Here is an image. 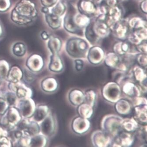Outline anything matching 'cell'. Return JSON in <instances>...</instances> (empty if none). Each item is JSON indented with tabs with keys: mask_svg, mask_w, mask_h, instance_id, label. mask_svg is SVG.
Listing matches in <instances>:
<instances>
[{
	"mask_svg": "<svg viewBox=\"0 0 147 147\" xmlns=\"http://www.w3.org/2000/svg\"><path fill=\"white\" fill-rule=\"evenodd\" d=\"M57 0H41L42 5L45 7H49L55 4Z\"/></svg>",
	"mask_w": 147,
	"mask_h": 147,
	"instance_id": "obj_47",
	"label": "cell"
},
{
	"mask_svg": "<svg viewBox=\"0 0 147 147\" xmlns=\"http://www.w3.org/2000/svg\"><path fill=\"white\" fill-rule=\"evenodd\" d=\"M105 65L109 68L115 69L120 61V57L115 52H109L105 57Z\"/></svg>",
	"mask_w": 147,
	"mask_h": 147,
	"instance_id": "obj_24",
	"label": "cell"
},
{
	"mask_svg": "<svg viewBox=\"0 0 147 147\" xmlns=\"http://www.w3.org/2000/svg\"><path fill=\"white\" fill-rule=\"evenodd\" d=\"M46 20L49 26L52 29H57L60 25V20L58 16L53 14L46 15Z\"/></svg>",
	"mask_w": 147,
	"mask_h": 147,
	"instance_id": "obj_30",
	"label": "cell"
},
{
	"mask_svg": "<svg viewBox=\"0 0 147 147\" xmlns=\"http://www.w3.org/2000/svg\"><path fill=\"white\" fill-rule=\"evenodd\" d=\"M123 119V118L119 115H107L102 119L100 125L101 128L103 131L113 139L123 130L121 127Z\"/></svg>",
	"mask_w": 147,
	"mask_h": 147,
	"instance_id": "obj_2",
	"label": "cell"
},
{
	"mask_svg": "<svg viewBox=\"0 0 147 147\" xmlns=\"http://www.w3.org/2000/svg\"><path fill=\"white\" fill-rule=\"evenodd\" d=\"M4 98L6 100L9 107H13L16 105L18 100L16 94L11 91L6 92L4 95Z\"/></svg>",
	"mask_w": 147,
	"mask_h": 147,
	"instance_id": "obj_35",
	"label": "cell"
},
{
	"mask_svg": "<svg viewBox=\"0 0 147 147\" xmlns=\"http://www.w3.org/2000/svg\"><path fill=\"white\" fill-rule=\"evenodd\" d=\"M147 105L134 107V118L138 123L146 124L147 122Z\"/></svg>",
	"mask_w": 147,
	"mask_h": 147,
	"instance_id": "obj_20",
	"label": "cell"
},
{
	"mask_svg": "<svg viewBox=\"0 0 147 147\" xmlns=\"http://www.w3.org/2000/svg\"><path fill=\"white\" fill-rule=\"evenodd\" d=\"M22 118L18 108L14 106L9 107L3 114L1 125L9 131L16 127Z\"/></svg>",
	"mask_w": 147,
	"mask_h": 147,
	"instance_id": "obj_5",
	"label": "cell"
},
{
	"mask_svg": "<svg viewBox=\"0 0 147 147\" xmlns=\"http://www.w3.org/2000/svg\"><path fill=\"white\" fill-rule=\"evenodd\" d=\"M84 66V62L81 59H76L74 61V67L76 71H82Z\"/></svg>",
	"mask_w": 147,
	"mask_h": 147,
	"instance_id": "obj_46",
	"label": "cell"
},
{
	"mask_svg": "<svg viewBox=\"0 0 147 147\" xmlns=\"http://www.w3.org/2000/svg\"><path fill=\"white\" fill-rule=\"evenodd\" d=\"M113 139L115 140L112 142L111 147H130L133 145L134 142V137L132 133L123 130Z\"/></svg>",
	"mask_w": 147,
	"mask_h": 147,
	"instance_id": "obj_10",
	"label": "cell"
},
{
	"mask_svg": "<svg viewBox=\"0 0 147 147\" xmlns=\"http://www.w3.org/2000/svg\"><path fill=\"white\" fill-rule=\"evenodd\" d=\"M91 127V123L88 119L79 116L73 119L71 124L72 130L74 133L78 135H83L89 131Z\"/></svg>",
	"mask_w": 147,
	"mask_h": 147,
	"instance_id": "obj_8",
	"label": "cell"
},
{
	"mask_svg": "<svg viewBox=\"0 0 147 147\" xmlns=\"http://www.w3.org/2000/svg\"><path fill=\"white\" fill-rule=\"evenodd\" d=\"M40 127V132L43 135L47 137L53 135L56 129V122L51 113H49L47 117L41 121Z\"/></svg>",
	"mask_w": 147,
	"mask_h": 147,
	"instance_id": "obj_11",
	"label": "cell"
},
{
	"mask_svg": "<svg viewBox=\"0 0 147 147\" xmlns=\"http://www.w3.org/2000/svg\"><path fill=\"white\" fill-rule=\"evenodd\" d=\"M147 45L144 46V44H141L138 46L137 49L139 52L142 54H146L147 53Z\"/></svg>",
	"mask_w": 147,
	"mask_h": 147,
	"instance_id": "obj_48",
	"label": "cell"
},
{
	"mask_svg": "<svg viewBox=\"0 0 147 147\" xmlns=\"http://www.w3.org/2000/svg\"><path fill=\"white\" fill-rule=\"evenodd\" d=\"M105 52L102 49L98 46L92 47L88 51L87 59L89 62L93 65H98L104 60Z\"/></svg>",
	"mask_w": 147,
	"mask_h": 147,
	"instance_id": "obj_12",
	"label": "cell"
},
{
	"mask_svg": "<svg viewBox=\"0 0 147 147\" xmlns=\"http://www.w3.org/2000/svg\"><path fill=\"white\" fill-rule=\"evenodd\" d=\"M113 50L115 53L119 56H122L127 53L129 50V45L127 43H118L115 45Z\"/></svg>",
	"mask_w": 147,
	"mask_h": 147,
	"instance_id": "obj_31",
	"label": "cell"
},
{
	"mask_svg": "<svg viewBox=\"0 0 147 147\" xmlns=\"http://www.w3.org/2000/svg\"><path fill=\"white\" fill-rule=\"evenodd\" d=\"M92 144L95 147H107L111 146L113 138L108 134L102 130L94 131L91 135Z\"/></svg>",
	"mask_w": 147,
	"mask_h": 147,
	"instance_id": "obj_6",
	"label": "cell"
},
{
	"mask_svg": "<svg viewBox=\"0 0 147 147\" xmlns=\"http://www.w3.org/2000/svg\"><path fill=\"white\" fill-rule=\"evenodd\" d=\"M121 89L123 93L129 98L141 96L142 93L139 87L131 81L124 83Z\"/></svg>",
	"mask_w": 147,
	"mask_h": 147,
	"instance_id": "obj_14",
	"label": "cell"
},
{
	"mask_svg": "<svg viewBox=\"0 0 147 147\" xmlns=\"http://www.w3.org/2000/svg\"><path fill=\"white\" fill-rule=\"evenodd\" d=\"M41 87L43 91L49 93H52L58 89L59 83L54 77H48L42 81Z\"/></svg>",
	"mask_w": 147,
	"mask_h": 147,
	"instance_id": "obj_18",
	"label": "cell"
},
{
	"mask_svg": "<svg viewBox=\"0 0 147 147\" xmlns=\"http://www.w3.org/2000/svg\"><path fill=\"white\" fill-rule=\"evenodd\" d=\"M3 114H0V124H1V121H2V117H3Z\"/></svg>",
	"mask_w": 147,
	"mask_h": 147,
	"instance_id": "obj_52",
	"label": "cell"
},
{
	"mask_svg": "<svg viewBox=\"0 0 147 147\" xmlns=\"http://www.w3.org/2000/svg\"><path fill=\"white\" fill-rule=\"evenodd\" d=\"M48 140L47 137L43 134H37L31 137L30 147H44L47 146Z\"/></svg>",
	"mask_w": 147,
	"mask_h": 147,
	"instance_id": "obj_25",
	"label": "cell"
},
{
	"mask_svg": "<svg viewBox=\"0 0 147 147\" xmlns=\"http://www.w3.org/2000/svg\"><path fill=\"white\" fill-rule=\"evenodd\" d=\"M10 69L9 64L5 59H0V78L6 79Z\"/></svg>",
	"mask_w": 147,
	"mask_h": 147,
	"instance_id": "obj_33",
	"label": "cell"
},
{
	"mask_svg": "<svg viewBox=\"0 0 147 147\" xmlns=\"http://www.w3.org/2000/svg\"><path fill=\"white\" fill-rule=\"evenodd\" d=\"M24 135V133L22 131L20 130L16 127L8 131L7 137L12 143H14L18 141Z\"/></svg>",
	"mask_w": 147,
	"mask_h": 147,
	"instance_id": "obj_32",
	"label": "cell"
},
{
	"mask_svg": "<svg viewBox=\"0 0 147 147\" xmlns=\"http://www.w3.org/2000/svg\"><path fill=\"white\" fill-rule=\"evenodd\" d=\"M31 137L24 135L20 139L13 143L15 147H30Z\"/></svg>",
	"mask_w": 147,
	"mask_h": 147,
	"instance_id": "obj_36",
	"label": "cell"
},
{
	"mask_svg": "<svg viewBox=\"0 0 147 147\" xmlns=\"http://www.w3.org/2000/svg\"><path fill=\"white\" fill-rule=\"evenodd\" d=\"M97 100V93L93 90H87L84 93V102L94 107L95 105Z\"/></svg>",
	"mask_w": 147,
	"mask_h": 147,
	"instance_id": "obj_28",
	"label": "cell"
},
{
	"mask_svg": "<svg viewBox=\"0 0 147 147\" xmlns=\"http://www.w3.org/2000/svg\"><path fill=\"white\" fill-rule=\"evenodd\" d=\"M1 34V27H0V34Z\"/></svg>",
	"mask_w": 147,
	"mask_h": 147,
	"instance_id": "obj_53",
	"label": "cell"
},
{
	"mask_svg": "<svg viewBox=\"0 0 147 147\" xmlns=\"http://www.w3.org/2000/svg\"><path fill=\"white\" fill-rule=\"evenodd\" d=\"M50 113L49 108L47 105H40L36 108L33 115V119L36 122L43 121Z\"/></svg>",
	"mask_w": 147,
	"mask_h": 147,
	"instance_id": "obj_22",
	"label": "cell"
},
{
	"mask_svg": "<svg viewBox=\"0 0 147 147\" xmlns=\"http://www.w3.org/2000/svg\"><path fill=\"white\" fill-rule=\"evenodd\" d=\"M8 87L11 91L16 94L18 99L22 100L32 98V89L20 81L17 83L10 82Z\"/></svg>",
	"mask_w": 147,
	"mask_h": 147,
	"instance_id": "obj_7",
	"label": "cell"
},
{
	"mask_svg": "<svg viewBox=\"0 0 147 147\" xmlns=\"http://www.w3.org/2000/svg\"><path fill=\"white\" fill-rule=\"evenodd\" d=\"M9 107V104L4 98L0 97V114H3Z\"/></svg>",
	"mask_w": 147,
	"mask_h": 147,
	"instance_id": "obj_43",
	"label": "cell"
},
{
	"mask_svg": "<svg viewBox=\"0 0 147 147\" xmlns=\"http://www.w3.org/2000/svg\"><path fill=\"white\" fill-rule=\"evenodd\" d=\"M61 46V42L58 38H51L49 40L48 47L52 54H58Z\"/></svg>",
	"mask_w": 147,
	"mask_h": 147,
	"instance_id": "obj_29",
	"label": "cell"
},
{
	"mask_svg": "<svg viewBox=\"0 0 147 147\" xmlns=\"http://www.w3.org/2000/svg\"><path fill=\"white\" fill-rule=\"evenodd\" d=\"M26 65L28 69L32 72H39L44 67V60L40 55L34 54L27 59Z\"/></svg>",
	"mask_w": 147,
	"mask_h": 147,
	"instance_id": "obj_13",
	"label": "cell"
},
{
	"mask_svg": "<svg viewBox=\"0 0 147 147\" xmlns=\"http://www.w3.org/2000/svg\"><path fill=\"white\" fill-rule=\"evenodd\" d=\"M88 46L85 41L80 39L70 40L67 42L66 51L70 57L81 59L86 56Z\"/></svg>",
	"mask_w": 147,
	"mask_h": 147,
	"instance_id": "obj_3",
	"label": "cell"
},
{
	"mask_svg": "<svg viewBox=\"0 0 147 147\" xmlns=\"http://www.w3.org/2000/svg\"><path fill=\"white\" fill-rule=\"evenodd\" d=\"M92 25L91 24L88 25V26L87 27L86 31V35L88 39L90 41L92 42H95L96 40V37H95V34L93 31L92 29Z\"/></svg>",
	"mask_w": 147,
	"mask_h": 147,
	"instance_id": "obj_40",
	"label": "cell"
},
{
	"mask_svg": "<svg viewBox=\"0 0 147 147\" xmlns=\"http://www.w3.org/2000/svg\"><path fill=\"white\" fill-rule=\"evenodd\" d=\"M40 132V127L36 121H30L28 127L23 131L24 135L32 137L39 134Z\"/></svg>",
	"mask_w": 147,
	"mask_h": 147,
	"instance_id": "obj_27",
	"label": "cell"
},
{
	"mask_svg": "<svg viewBox=\"0 0 147 147\" xmlns=\"http://www.w3.org/2000/svg\"><path fill=\"white\" fill-rule=\"evenodd\" d=\"M24 76L23 78L27 83H32L35 80V76L33 74V72L29 69H26L23 71Z\"/></svg>",
	"mask_w": 147,
	"mask_h": 147,
	"instance_id": "obj_39",
	"label": "cell"
},
{
	"mask_svg": "<svg viewBox=\"0 0 147 147\" xmlns=\"http://www.w3.org/2000/svg\"><path fill=\"white\" fill-rule=\"evenodd\" d=\"M68 99L72 105L78 106L84 102V93L80 90L75 89L69 93Z\"/></svg>",
	"mask_w": 147,
	"mask_h": 147,
	"instance_id": "obj_17",
	"label": "cell"
},
{
	"mask_svg": "<svg viewBox=\"0 0 147 147\" xmlns=\"http://www.w3.org/2000/svg\"><path fill=\"white\" fill-rule=\"evenodd\" d=\"M41 36H42V38L44 40L48 39V38L49 37V36L48 35V33L45 32V31H44V32H42Z\"/></svg>",
	"mask_w": 147,
	"mask_h": 147,
	"instance_id": "obj_50",
	"label": "cell"
},
{
	"mask_svg": "<svg viewBox=\"0 0 147 147\" xmlns=\"http://www.w3.org/2000/svg\"><path fill=\"white\" fill-rule=\"evenodd\" d=\"M37 15L34 4L28 0L19 2L11 13V19L16 24L26 25L32 22Z\"/></svg>",
	"mask_w": 147,
	"mask_h": 147,
	"instance_id": "obj_1",
	"label": "cell"
},
{
	"mask_svg": "<svg viewBox=\"0 0 147 147\" xmlns=\"http://www.w3.org/2000/svg\"><path fill=\"white\" fill-rule=\"evenodd\" d=\"M122 89L115 81L106 83L102 89V96L107 102L115 104L121 98Z\"/></svg>",
	"mask_w": 147,
	"mask_h": 147,
	"instance_id": "obj_4",
	"label": "cell"
},
{
	"mask_svg": "<svg viewBox=\"0 0 147 147\" xmlns=\"http://www.w3.org/2000/svg\"><path fill=\"white\" fill-rule=\"evenodd\" d=\"M42 12H44V13H46V14H47L48 12H49V11L48 7H43V8L42 9Z\"/></svg>",
	"mask_w": 147,
	"mask_h": 147,
	"instance_id": "obj_51",
	"label": "cell"
},
{
	"mask_svg": "<svg viewBox=\"0 0 147 147\" xmlns=\"http://www.w3.org/2000/svg\"><path fill=\"white\" fill-rule=\"evenodd\" d=\"M11 141L6 136L0 138V147H12Z\"/></svg>",
	"mask_w": 147,
	"mask_h": 147,
	"instance_id": "obj_44",
	"label": "cell"
},
{
	"mask_svg": "<svg viewBox=\"0 0 147 147\" xmlns=\"http://www.w3.org/2000/svg\"><path fill=\"white\" fill-rule=\"evenodd\" d=\"M115 104V111L120 115H127L131 113L132 105L126 99L120 98Z\"/></svg>",
	"mask_w": 147,
	"mask_h": 147,
	"instance_id": "obj_15",
	"label": "cell"
},
{
	"mask_svg": "<svg viewBox=\"0 0 147 147\" xmlns=\"http://www.w3.org/2000/svg\"><path fill=\"white\" fill-rule=\"evenodd\" d=\"M36 108L35 102L32 98L21 100L18 104V109L22 117L26 118L33 117Z\"/></svg>",
	"mask_w": 147,
	"mask_h": 147,
	"instance_id": "obj_9",
	"label": "cell"
},
{
	"mask_svg": "<svg viewBox=\"0 0 147 147\" xmlns=\"http://www.w3.org/2000/svg\"><path fill=\"white\" fill-rule=\"evenodd\" d=\"M12 52L14 55L17 57H22L26 52V47L24 43L18 42L13 46Z\"/></svg>",
	"mask_w": 147,
	"mask_h": 147,
	"instance_id": "obj_34",
	"label": "cell"
},
{
	"mask_svg": "<svg viewBox=\"0 0 147 147\" xmlns=\"http://www.w3.org/2000/svg\"><path fill=\"white\" fill-rule=\"evenodd\" d=\"M77 113L80 117L84 118L90 119L94 113V107L86 103L83 102L77 106Z\"/></svg>",
	"mask_w": 147,
	"mask_h": 147,
	"instance_id": "obj_23",
	"label": "cell"
},
{
	"mask_svg": "<svg viewBox=\"0 0 147 147\" xmlns=\"http://www.w3.org/2000/svg\"><path fill=\"white\" fill-rule=\"evenodd\" d=\"M9 0H0V11H4L9 8Z\"/></svg>",
	"mask_w": 147,
	"mask_h": 147,
	"instance_id": "obj_45",
	"label": "cell"
},
{
	"mask_svg": "<svg viewBox=\"0 0 147 147\" xmlns=\"http://www.w3.org/2000/svg\"><path fill=\"white\" fill-rule=\"evenodd\" d=\"M24 72L19 66L15 65L10 69L6 80L10 82L17 83L23 78Z\"/></svg>",
	"mask_w": 147,
	"mask_h": 147,
	"instance_id": "obj_21",
	"label": "cell"
},
{
	"mask_svg": "<svg viewBox=\"0 0 147 147\" xmlns=\"http://www.w3.org/2000/svg\"><path fill=\"white\" fill-rule=\"evenodd\" d=\"M138 122L134 117L123 118L121 123V127L124 131L133 133L137 131L139 127Z\"/></svg>",
	"mask_w": 147,
	"mask_h": 147,
	"instance_id": "obj_19",
	"label": "cell"
},
{
	"mask_svg": "<svg viewBox=\"0 0 147 147\" xmlns=\"http://www.w3.org/2000/svg\"><path fill=\"white\" fill-rule=\"evenodd\" d=\"M1 84V78H0V84Z\"/></svg>",
	"mask_w": 147,
	"mask_h": 147,
	"instance_id": "obj_54",
	"label": "cell"
},
{
	"mask_svg": "<svg viewBox=\"0 0 147 147\" xmlns=\"http://www.w3.org/2000/svg\"><path fill=\"white\" fill-rule=\"evenodd\" d=\"M30 121L28 118H24L21 119L20 121L16 125V127L20 130H22L23 132L28 127L30 123Z\"/></svg>",
	"mask_w": 147,
	"mask_h": 147,
	"instance_id": "obj_41",
	"label": "cell"
},
{
	"mask_svg": "<svg viewBox=\"0 0 147 147\" xmlns=\"http://www.w3.org/2000/svg\"><path fill=\"white\" fill-rule=\"evenodd\" d=\"M131 105L134 107L139 105H147V100L146 98L142 96H136L130 98Z\"/></svg>",
	"mask_w": 147,
	"mask_h": 147,
	"instance_id": "obj_37",
	"label": "cell"
},
{
	"mask_svg": "<svg viewBox=\"0 0 147 147\" xmlns=\"http://www.w3.org/2000/svg\"><path fill=\"white\" fill-rule=\"evenodd\" d=\"M64 5H63L61 3H59L55 7H54L52 11V14L56 15L57 16L62 15L63 12H64Z\"/></svg>",
	"mask_w": 147,
	"mask_h": 147,
	"instance_id": "obj_42",
	"label": "cell"
},
{
	"mask_svg": "<svg viewBox=\"0 0 147 147\" xmlns=\"http://www.w3.org/2000/svg\"><path fill=\"white\" fill-rule=\"evenodd\" d=\"M137 62L139 66L143 68H147V57L146 54H139L136 58Z\"/></svg>",
	"mask_w": 147,
	"mask_h": 147,
	"instance_id": "obj_38",
	"label": "cell"
},
{
	"mask_svg": "<svg viewBox=\"0 0 147 147\" xmlns=\"http://www.w3.org/2000/svg\"><path fill=\"white\" fill-rule=\"evenodd\" d=\"M7 133L8 131L1 124H0V138L4 136L7 137Z\"/></svg>",
	"mask_w": 147,
	"mask_h": 147,
	"instance_id": "obj_49",
	"label": "cell"
},
{
	"mask_svg": "<svg viewBox=\"0 0 147 147\" xmlns=\"http://www.w3.org/2000/svg\"><path fill=\"white\" fill-rule=\"evenodd\" d=\"M49 68L51 71L54 73H61L63 70V61L58 54H52L51 56Z\"/></svg>",
	"mask_w": 147,
	"mask_h": 147,
	"instance_id": "obj_16",
	"label": "cell"
},
{
	"mask_svg": "<svg viewBox=\"0 0 147 147\" xmlns=\"http://www.w3.org/2000/svg\"><path fill=\"white\" fill-rule=\"evenodd\" d=\"M132 74L134 80L139 84L147 80V74L144 68L139 65H135L133 67Z\"/></svg>",
	"mask_w": 147,
	"mask_h": 147,
	"instance_id": "obj_26",
	"label": "cell"
}]
</instances>
